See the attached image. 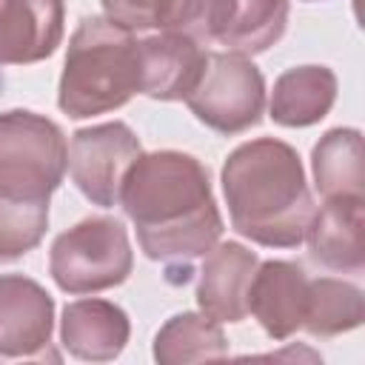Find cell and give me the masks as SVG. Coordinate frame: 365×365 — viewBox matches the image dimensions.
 I'll list each match as a JSON object with an SVG mask.
<instances>
[{
    "mask_svg": "<svg viewBox=\"0 0 365 365\" xmlns=\"http://www.w3.org/2000/svg\"><path fill=\"white\" fill-rule=\"evenodd\" d=\"M120 202L145 257L185 262L208 254L222 234L208 171L182 151L140 154L128 168Z\"/></svg>",
    "mask_w": 365,
    "mask_h": 365,
    "instance_id": "1",
    "label": "cell"
},
{
    "mask_svg": "<svg viewBox=\"0 0 365 365\" xmlns=\"http://www.w3.org/2000/svg\"><path fill=\"white\" fill-rule=\"evenodd\" d=\"M222 191L234 228L271 248L305 240L314 200L297 151L274 137L242 143L222 165Z\"/></svg>",
    "mask_w": 365,
    "mask_h": 365,
    "instance_id": "2",
    "label": "cell"
},
{
    "mask_svg": "<svg viewBox=\"0 0 365 365\" xmlns=\"http://www.w3.org/2000/svg\"><path fill=\"white\" fill-rule=\"evenodd\" d=\"M137 91L140 40L108 17H86L68 43L57 94L60 108L83 120L125 106Z\"/></svg>",
    "mask_w": 365,
    "mask_h": 365,
    "instance_id": "3",
    "label": "cell"
},
{
    "mask_svg": "<svg viewBox=\"0 0 365 365\" xmlns=\"http://www.w3.org/2000/svg\"><path fill=\"white\" fill-rule=\"evenodd\" d=\"M68 168L63 131L31 111L0 114V197L48 202Z\"/></svg>",
    "mask_w": 365,
    "mask_h": 365,
    "instance_id": "4",
    "label": "cell"
},
{
    "mask_svg": "<svg viewBox=\"0 0 365 365\" xmlns=\"http://www.w3.org/2000/svg\"><path fill=\"white\" fill-rule=\"evenodd\" d=\"M134 265L125 228L111 217H91L60 234L48 271L66 294H97L128 279Z\"/></svg>",
    "mask_w": 365,
    "mask_h": 365,
    "instance_id": "5",
    "label": "cell"
},
{
    "mask_svg": "<svg viewBox=\"0 0 365 365\" xmlns=\"http://www.w3.org/2000/svg\"><path fill=\"white\" fill-rule=\"evenodd\" d=\"M185 103L208 128L220 134H240L259 123L265 108V83L248 57L220 51L208 54L205 71Z\"/></svg>",
    "mask_w": 365,
    "mask_h": 365,
    "instance_id": "6",
    "label": "cell"
},
{
    "mask_svg": "<svg viewBox=\"0 0 365 365\" xmlns=\"http://www.w3.org/2000/svg\"><path fill=\"white\" fill-rule=\"evenodd\" d=\"M140 154V140L125 123H100L71 137L68 171L83 197L108 208L120 202L123 180Z\"/></svg>",
    "mask_w": 365,
    "mask_h": 365,
    "instance_id": "7",
    "label": "cell"
},
{
    "mask_svg": "<svg viewBox=\"0 0 365 365\" xmlns=\"http://www.w3.org/2000/svg\"><path fill=\"white\" fill-rule=\"evenodd\" d=\"M54 325V299L29 277H0V362L46 356Z\"/></svg>",
    "mask_w": 365,
    "mask_h": 365,
    "instance_id": "8",
    "label": "cell"
},
{
    "mask_svg": "<svg viewBox=\"0 0 365 365\" xmlns=\"http://www.w3.org/2000/svg\"><path fill=\"white\" fill-rule=\"evenodd\" d=\"M208 51L177 34L163 31L140 40V91L154 100H185L205 71Z\"/></svg>",
    "mask_w": 365,
    "mask_h": 365,
    "instance_id": "9",
    "label": "cell"
},
{
    "mask_svg": "<svg viewBox=\"0 0 365 365\" xmlns=\"http://www.w3.org/2000/svg\"><path fill=\"white\" fill-rule=\"evenodd\" d=\"M63 0H0V66L46 60L63 40Z\"/></svg>",
    "mask_w": 365,
    "mask_h": 365,
    "instance_id": "10",
    "label": "cell"
},
{
    "mask_svg": "<svg viewBox=\"0 0 365 365\" xmlns=\"http://www.w3.org/2000/svg\"><path fill=\"white\" fill-rule=\"evenodd\" d=\"M305 305L308 277L299 265L285 259L257 265L248 291V311L257 317L271 339H288L294 331H299L305 319Z\"/></svg>",
    "mask_w": 365,
    "mask_h": 365,
    "instance_id": "11",
    "label": "cell"
},
{
    "mask_svg": "<svg viewBox=\"0 0 365 365\" xmlns=\"http://www.w3.org/2000/svg\"><path fill=\"white\" fill-rule=\"evenodd\" d=\"M259 259L240 242L214 245L197 285V305L214 322H240L248 314V291Z\"/></svg>",
    "mask_w": 365,
    "mask_h": 365,
    "instance_id": "12",
    "label": "cell"
},
{
    "mask_svg": "<svg viewBox=\"0 0 365 365\" xmlns=\"http://www.w3.org/2000/svg\"><path fill=\"white\" fill-rule=\"evenodd\" d=\"M362 225H365L362 197L325 200V205L314 211L305 231L311 257L325 268L342 274H359L365 265Z\"/></svg>",
    "mask_w": 365,
    "mask_h": 365,
    "instance_id": "13",
    "label": "cell"
},
{
    "mask_svg": "<svg viewBox=\"0 0 365 365\" xmlns=\"http://www.w3.org/2000/svg\"><path fill=\"white\" fill-rule=\"evenodd\" d=\"M60 339L66 351L86 362H108L128 342V317L106 299H77L66 305Z\"/></svg>",
    "mask_w": 365,
    "mask_h": 365,
    "instance_id": "14",
    "label": "cell"
},
{
    "mask_svg": "<svg viewBox=\"0 0 365 365\" xmlns=\"http://www.w3.org/2000/svg\"><path fill=\"white\" fill-rule=\"evenodd\" d=\"M336 100V77L325 66H299L277 77L271 91V117L285 128L319 123Z\"/></svg>",
    "mask_w": 365,
    "mask_h": 365,
    "instance_id": "15",
    "label": "cell"
},
{
    "mask_svg": "<svg viewBox=\"0 0 365 365\" xmlns=\"http://www.w3.org/2000/svg\"><path fill=\"white\" fill-rule=\"evenodd\" d=\"M314 180L325 200L362 197L365 200V168H362V134L356 128H334L314 145Z\"/></svg>",
    "mask_w": 365,
    "mask_h": 365,
    "instance_id": "16",
    "label": "cell"
},
{
    "mask_svg": "<svg viewBox=\"0 0 365 365\" xmlns=\"http://www.w3.org/2000/svg\"><path fill=\"white\" fill-rule=\"evenodd\" d=\"M228 354V342L214 319L205 314H177L171 317L157 339H154V359L163 365L180 362H202V359H222Z\"/></svg>",
    "mask_w": 365,
    "mask_h": 365,
    "instance_id": "17",
    "label": "cell"
},
{
    "mask_svg": "<svg viewBox=\"0 0 365 365\" xmlns=\"http://www.w3.org/2000/svg\"><path fill=\"white\" fill-rule=\"evenodd\" d=\"M362 291L351 282L319 277L308 279V305L302 328L314 336H336L362 322Z\"/></svg>",
    "mask_w": 365,
    "mask_h": 365,
    "instance_id": "18",
    "label": "cell"
},
{
    "mask_svg": "<svg viewBox=\"0 0 365 365\" xmlns=\"http://www.w3.org/2000/svg\"><path fill=\"white\" fill-rule=\"evenodd\" d=\"M288 23V0H237L222 46L234 54L251 57L274 46Z\"/></svg>",
    "mask_w": 365,
    "mask_h": 365,
    "instance_id": "19",
    "label": "cell"
},
{
    "mask_svg": "<svg viewBox=\"0 0 365 365\" xmlns=\"http://www.w3.org/2000/svg\"><path fill=\"white\" fill-rule=\"evenodd\" d=\"M48 228V202H17L0 197V262L17 259L40 245Z\"/></svg>",
    "mask_w": 365,
    "mask_h": 365,
    "instance_id": "20",
    "label": "cell"
},
{
    "mask_svg": "<svg viewBox=\"0 0 365 365\" xmlns=\"http://www.w3.org/2000/svg\"><path fill=\"white\" fill-rule=\"evenodd\" d=\"M237 0H174L163 29L177 31L200 46L220 43L231 26Z\"/></svg>",
    "mask_w": 365,
    "mask_h": 365,
    "instance_id": "21",
    "label": "cell"
},
{
    "mask_svg": "<svg viewBox=\"0 0 365 365\" xmlns=\"http://www.w3.org/2000/svg\"><path fill=\"white\" fill-rule=\"evenodd\" d=\"M108 20L125 29H160L168 20L174 0H100Z\"/></svg>",
    "mask_w": 365,
    "mask_h": 365,
    "instance_id": "22",
    "label": "cell"
}]
</instances>
